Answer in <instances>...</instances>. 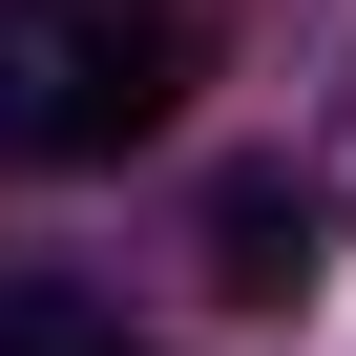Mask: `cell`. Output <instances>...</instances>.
Listing matches in <instances>:
<instances>
[{
    "instance_id": "obj_2",
    "label": "cell",
    "mask_w": 356,
    "mask_h": 356,
    "mask_svg": "<svg viewBox=\"0 0 356 356\" xmlns=\"http://www.w3.org/2000/svg\"><path fill=\"white\" fill-rule=\"evenodd\" d=\"M293 273H314V210H293V189H231V210H210V293H231V314H273Z\"/></svg>"
},
{
    "instance_id": "obj_1",
    "label": "cell",
    "mask_w": 356,
    "mask_h": 356,
    "mask_svg": "<svg viewBox=\"0 0 356 356\" xmlns=\"http://www.w3.org/2000/svg\"><path fill=\"white\" fill-rule=\"evenodd\" d=\"M210 84V0H0V147L22 168H126Z\"/></svg>"
},
{
    "instance_id": "obj_3",
    "label": "cell",
    "mask_w": 356,
    "mask_h": 356,
    "mask_svg": "<svg viewBox=\"0 0 356 356\" xmlns=\"http://www.w3.org/2000/svg\"><path fill=\"white\" fill-rule=\"evenodd\" d=\"M0 356H126V314H84V293H0Z\"/></svg>"
}]
</instances>
